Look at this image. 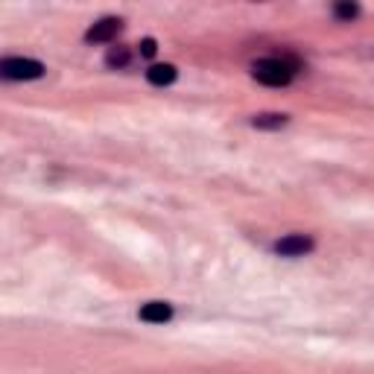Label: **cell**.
Returning <instances> with one entry per match:
<instances>
[{
	"mask_svg": "<svg viewBox=\"0 0 374 374\" xmlns=\"http://www.w3.org/2000/svg\"><path fill=\"white\" fill-rule=\"evenodd\" d=\"M251 76L260 85L280 88V85H290V79L296 76V64H290L287 59H260L251 64Z\"/></svg>",
	"mask_w": 374,
	"mask_h": 374,
	"instance_id": "obj_1",
	"label": "cell"
},
{
	"mask_svg": "<svg viewBox=\"0 0 374 374\" xmlns=\"http://www.w3.org/2000/svg\"><path fill=\"white\" fill-rule=\"evenodd\" d=\"M333 15H337L339 21H351V18L359 15V6L357 3H337L333 6Z\"/></svg>",
	"mask_w": 374,
	"mask_h": 374,
	"instance_id": "obj_9",
	"label": "cell"
},
{
	"mask_svg": "<svg viewBox=\"0 0 374 374\" xmlns=\"http://www.w3.org/2000/svg\"><path fill=\"white\" fill-rule=\"evenodd\" d=\"M275 251L280 258H304L313 251V237L307 234H287L275 243Z\"/></svg>",
	"mask_w": 374,
	"mask_h": 374,
	"instance_id": "obj_3",
	"label": "cell"
},
{
	"mask_svg": "<svg viewBox=\"0 0 374 374\" xmlns=\"http://www.w3.org/2000/svg\"><path fill=\"white\" fill-rule=\"evenodd\" d=\"M42 76H44V64L35 59H24V56L0 59V79H9V82H30V79H42Z\"/></svg>",
	"mask_w": 374,
	"mask_h": 374,
	"instance_id": "obj_2",
	"label": "cell"
},
{
	"mask_svg": "<svg viewBox=\"0 0 374 374\" xmlns=\"http://www.w3.org/2000/svg\"><path fill=\"white\" fill-rule=\"evenodd\" d=\"M176 76H179V73H176V68H172V64H152V68L146 71V82L161 88V85H172V82H176Z\"/></svg>",
	"mask_w": 374,
	"mask_h": 374,
	"instance_id": "obj_6",
	"label": "cell"
},
{
	"mask_svg": "<svg viewBox=\"0 0 374 374\" xmlns=\"http://www.w3.org/2000/svg\"><path fill=\"white\" fill-rule=\"evenodd\" d=\"M138 316H141V322H146V325H164V322L172 319V307L167 301H150V304L141 307Z\"/></svg>",
	"mask_w": 374,
	"mask_h": 374,
	"instance_id": "obj_5",
	"label": "cell"
},
{
	"mask_svg": "<svg viewBox=\"0 0 374 374\" xmlns=\"http://www.w3.org/2000/svg\"><path fill=\"white\" fill-rule=\"evenodd\" d=\"M251 126L255 129H280V126H287V114H255L251 117Z\"/></svg>",
	"mask_w": 374,
	"mask_h": 374,
	"instance_id": "obj_7",
	"label": "cell"
},
{
	"mask_svg": "<svg viewBox=\"0 0 374 374\" xmlns=\"http://www.w3.org/2000/svg\"><path fill=\"white\" fill-rule=\"evenodd\" d=\"M105 64H109V68H126L129 64V50L126 47H112L109 56H105Z\"/></svg>",
	"mask_w": 374,
	"mask_h": 374,
	"instance_id": "obj_8",
	"label": "cell"
},
{
	"mask_svg": "<svg viewBox=\"0 0 374 374\" xmlns=\"http://www.w3.org/2000/svg\"><path fill=\"white\" fill-rule=\"evenodd\" d=\"M120 26H123V21H120V18H103V21L88 26L85 42L88 44H109V42H114V38H117Z\"/></svg>",
	"mask_w": 374,
	"mask_h": 374,
	"instance_id": "obj_4",
	"label": "cell"
},
{
	"mask_svg": "<svg viewBox=\"0 0 374 374\" xmlns=\"http://www.w3.org/2000/svg\"><path fill=\"white\" fill-rule=\"evenodd\" d=\"M155 42H152V38H146V42H141V56H146V59H152L155 56Z\"/></svg>",
	"mask_w": 374,
	"mask_h": 374,
	"instance_id": "obj_10",
	"label": "cell"
}]
</instances>
